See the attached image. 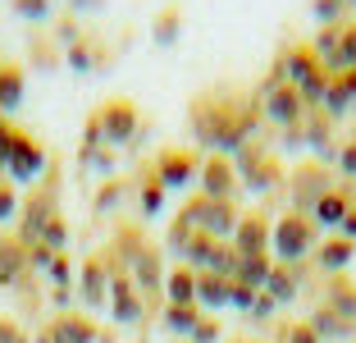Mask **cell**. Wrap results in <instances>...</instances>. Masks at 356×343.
Wrapping results in <instances>:
<instances>
[{"label":"cell","instance_id":"6da1fadb","mask_svg":"<svg viewBox=\"0 0 356 343\" xmlns=\"http://www.w3.org/2000/svg\"><path fill=\"white\" fill-rule=\"evenodd\" d=\"M315 247H320V224H315L306 211H283V215L274 220L270 252L279 257V266H302Z\"/></svg>","mask_w":356,"mask_h":343},{"label":"cell","instance_id":"7a4b0ae2","mask_svg":"<svg viewBox=\"0 0 356 343\" xmlns=\"http://www.w3.org/2000/svg\"><path fill=\"white\" fill-rule=\"evenodd\" d=\"M238 178H242V188H252V192H270V188H279L283 178H288V169H283V160L274 156L265 142H252L242 151Z\"/></svg>","mask_w":356,"mask_h":343},{"label":"cell","instance_id":"3957f363","mask_svg":"<svg viewBox=\"0 0 356 343\" xmlns=\"http://www.w3.org/2000/svg\"><path fill=\"white\" fill-rule=\"evenodd\" d=\"M183 220H188L192 229H201V234H210V238H233V229H238L242 211L233 206V201H215V197H197L188 211H183Z\"/></svg>","mask_w":356,"mask_h":343},{"label":"cell","instance_id":"277c9868","mask_svg":"<svg viewBox=\"0 0 356 343\" xmlns=\"http://www.w3.org/2000/svg\"><path fill=\"white\" fill-rule=\"evenodd\" d=\"M96 128H101V142H128V137L137 133V105L128 101V96H115V101H105L101 110L92 114Z\"/></svg>","mask_w":356,"mask_h":343},{"label":"cell","instance_id":"5b68a950","mask_svg":"<svg viewBox=\"0 0 356 343\" xmlns=\"http://www.w3.org/2000/svg\"><path fill=\"white\" fill-rule=\"evenodd\" d=\"M283 183H288V206H293V211H306V215H311L315 201H320L329 188H334V178H329L320 165H302L297 174L283 178Z\"/></svg>","mask_w":356,"mask_h":343},{"label":"cell","instance_id":"8992f818","mask_svg":"<svg viewBox=\"0 0 356 343\" xmlns=\"http://www.w3.org/2000/svg\"><path fill=\"white\" fill-rule=\"evenodd\" d=\"M201 197H215V201H233L238 197V165L229 156H206L201 160Z\"/></svg>","mask_w":356,"mask_h":343},{"label":"cell","instance_id":"52a82bcc","mask_svg":"<svg viewBox=\"0 0 356 343\" xmlns=\"http://www.w3.org/2000/svg\"><path fill=\"white\" fill-rule=\"evenodd\" d=\"M151 174L160 178V188H188L192 178L201 174V160L192 156V151H178V146H165V151H160L156 156V165H151Z\"/></svg>","mask_w":356,"mask_h":343},{"label":"cell","instance_id":"ba28073f","mask_svg":"<svg viewBox=\"0 0 356 343\" xmlns=\"http://www.w3.org/2000/svg\"><path fill=\"white\" fill-rule=\"evenodd\" d=\"M261 110L270 114L279 128H293V124H302L306 119V105H302V92H297L293 83H274V87H265V96H261Z\"/></svg>","mask_w":356,"mask_h":343},{"label":"cell","instance_id":"9c48e42d","mask_svg":"<svg viewBox=\"0 0 356 343\" xmlns=\"http://www.w3.org/2000/svg\"><path fill=\"white\" fill-rule=\"evenodd\" d=\"M270 238H274V220L265 215V211H247V215L238 220V229H233L238 257H261V252H270Z\"/></svg>","mask_w":356,"mask_h":343},{"label":"cell","instance_id":"30bf717a","mask_svg":"<svg viewBox=\"0 0 356 343\" xmlns=\"http://www.w3.org/2000/svg\"><path fill=\"white\" fill-rule=\"evenodd\" d=\"M10 169L14 178H19V183H37V178H42V169H46V146L37 142V137L32 133H23L19 137V146H14V156H10Z\"/></svg>","mask_w":356,"mask_h":343},{"label":"cell","instance_id":"8fae6325","mask_svg":"<svg viewBox=\"0 0 356 343\" xmlns=\"http://www.w3.org/2000/svg\"><path fill=\"white\" fill-rule=\"evenodd\" d=\"M110 280H115V275H110V261H105V252H96V257H87L83 261V302L87 307H105V302H110Z\"/></svg>","mask_w":356,"mask_h":343},{"label":"cell","instance_id":"7c38bea8","mask_svg":"<svg viewBox=\"0 0 356 343\" xmlns=\"http://www.w3.org/2000/svg\"><path fill=\"white\" fill-rule=\"evenodd\" d=\"M165 257H160V247H151V243H142V252H137V261H133V284H137V293L147 298V293H160L165 289Z\"/></svg>","mask_w":356,"mask_h":343},{"label":"cell","instance_id":"4fadbf2b","mask_svg":"<svg viewBox=\"0 0 356 343\" xmlns=\"http://www.w3.org/2000/svg\"><path fill=\"white\" fill-rule=\"evenodd\" d=\"M325 312H334L338 321H347V325H356V284L347 280V275H329V284H325V302H320Z\"/></svg>","mask_w":356,"mask_h":343},{"label":"cell","instance_id":"5bb4252c","mask_svg":"<svg viewBox=\"0 0 356 343\" xmlns=\"http://www.w3.org/2000/svg\"><path fill=\"white\" fill-rule=\"evenodd\" d=\"M356 206V197H352V188H329V192H325V197H320V201H315V211H311V220H315V224H329V229H338V224H343V215H347V211H352Z\"/></svg>","mask_w":356,"mask_h":343},{"label":"cell","instance_id":"9a60e30c","mask_svg":"<svg viewBox=\"0 0 356 343\" xmlns=\"http://www.w3.org/2000/svg\"><path fill=\"white\" fill-rule=\"evenodd\" d=\"M55 339L60 343H101V330H96V321H87L83 312H60L51 321Z\"/></svg>","mask_w":356,"mask_h":343},{"label":"cell","instance_id":"2e32d148","mask_svg":"<svg viewBox=\"0 0 356 343\" xmlns=\"http://www.w3.org/2000/svg\"><path fill=\"white\" fill-rule=\"evenodd\" d=\"M28 243L23 238H5L0 243V289H14V284L28 275Z\"/></svg>","mask_w":356,"mask_h":343},{"label":"cell","instance_id":"e0dca14e","mask_svg":"<svg viewBox=\"0 0 356 343\" xmlns=\"http://www.w3.org/2000/svg\"><path fill=\"white\" fill-rule=\"evenodd\" d=\"M229 302H233V280H224V275H210V270L197 275V307L215 312V307H229Z\"/></svg>","mask_w":356,"mask_h":343},{"label":"cell","instance_id":"ac0fdd59","mask_svg":"<svg viewBox=\"0 0 356 343\" xmlns=\"http://www.w3.org/2000/svg\"><path fill=\"white\" fill-rule=\"evenodd\" d=\"M352 257H356V243L343 238V234L329 238L325 247H315V261H320V270H325V275H343L347 266H352Z\"/></svg>","mask_w":356,"mask_h":343},{"label":"cell","instance_id":"d6986e66","mask_svg":"<svg viewBox=\"0 0 356 343\" xmlns=\"http://www.w3.org/2000/svg\"><path fill=\"white\" fill-rule=\"evenodd\" d=\"M165 298L174 307H197V270L192 266H178L165 275Z\"/></svg>","mask_w":356,"mask_h":343},{"label":"cell","instance_id":"ffe728a7","mask_svg":"<svg viewBox=\"0 0 356 343\" xmlns=\"http://www.w3.org/2000/svg\"><path fill=\"white\" fill-rule=\"evenodd\" d=\"M23 83H28L23 64H0V110H19L23 105Z\"/></svg>","mask_w":356,"mask_h":343},{"label":"cell","instance_id":"44dd1931","mask_svg":"<svg viewBox=\"0 0 356 343\" xmlns=\"http://www.w3.org/2000/svg\"><path fill=\"white\" fill-rule=\"evenodd\" d=\"M329 128H334V119H329L325 110H306V119H302V146H311V151H329Z\"/></svg>","mask_w":356,"mask_h":343},{"label":"cell","instance_id":"7402d4cb","mask_svg":"<svg viewBox=\"0 0 356 343\" xmlns=\"http://www.w3.org/2000/svg\"><path fill=\"white\" fill-rule=\"evenodd\" d=\"M261 293H270L274 302H293L297 298V266H279V261H274V270H270V280H265Z\"/></svg>","mask_w":356,"mask_h":343},{"label":"cell","instance_id":"603a6c76","mask_svg":"<svg viewBox=\"0 0 356 343\" xmlns=\"http://www.w3.org/2000/svg\"><path fill=\"white\" fill-rule=\"evenodd\" d=\"M311 330L320 334V343H338V339H352V334H356V325L338 321L334 312H325V307H320V312L311 316Z\"/></svg>","mask_w":356,"mask_h":343},{"label":"cell","instance_id":"cb8c5ba5","mask_svg":"<svg viewBox=\"0 0 356 343\" xmlns=\"http://www.w3.org/2000/svg\"><path fill=\"white\" fill-rule=\"evenodd\" d=\"M197 321H201V307H174V302H169V312H165V330H169V334H183V339H192Z\"/></svg>","mask_w":356,"mask_h":343},{"label":"cell","instance_id":"d4e9b609","mask_svg":"<svg viewBox=\"0 0 356 343\" xmlns=\"http://www.w3.org/2000/svg\"><path fill=\"white\" fill-rule=\"evenodd\" d=\"M178 32H183V10H178V5H165V10H160V19H156V42L169 46Z\"/></svg>","mask_w":356,"mask_h":343},{"label":"cell","instance_id":"484cf974","mask_svg":"<svg viewBox=\"0 0 356 343\" xmlns=\"http://www.w3.org/2000/svg\"><path fill=\"white\" fill-rule=\"evenodd\" d=\"M37 243H42V247H51L55 257H60V252L69 247V220H64V215H55L51 224L42 229V238H37Z\"/></svg>","mask_w":356,"mask_h":343},{"label":"cell","instance_id":"4316f807","mask_svg":"<svg viewBox=\"0 0 356 343\" xmlns=\"http://www.w3.org/2000/svg\"><path fill=\"white\" fill-rule=\"evenodd\" d=\"M142 215H160V206H165V188H160V178L156 174H147L142 178Z\"/></svg>","mask_w":356,"mask_h":343},{"label":"cell","instance_id":"83f0119b","mask_svg":"<svg viewBox=\"0 0 356 343\" xmlns=\"http://www.w3.org/2000/svg\"><path fill=\"white\" fill-rule=\"evenodd\" d=\"M279 334H283V343H320V334L311 330V321H288Z\"/></svg>","mask_w":356,"mask_h":343},{"label":"cell","instance_id":"f1b7e54d","mask_svg":"<svg viewBox=\"0 0 356 343\" xmlns=\"http://www.w3.org/2000/svg\"><path fill=\"white\" fill-rule=\"evenodd\" d=\"M14 211H19V192H14L10 178H0V224H5V220H14Z\"/></svg>","mask_w":356,"mask_h":343},{"label":"cell","instance_id":"f546056e","mask_svg":"<svg viewBox=\"0 0 356 343\" xmlns=\"http://www.w3.org/2000/svg\"><path fill=\"white\" fill-rule=\"evenodd\" d=\"M19 128H14V124H0V169H5V165H10V156H14V146H19Z\"/></svg>","mask_w":356,"mask_h":343},{"label":"cell","instance_id":"4dcf8cb0","mask_svg":"<svg viewBox=\"0 0 356 343\" xmlns=\"http://www.w3.org/2000/svg\"><path fill=\"white\" fill-rule=\"evenodd\" d=\"M51 280H55V289H74V266H69V257H55L51 261Z\"/></svg>","mask_w":356,"mask_h":343},{"label":"cell","instance_id":"1f68e13d","mask_svg":"<svg viewBox=\"0 0 356 343\" xmlns=\"http://www.w3.org/2000/svg\"><path fill=\"white\" fill-rule=\"evenodd\" d=\"M192 343H220V321L215 316H201L197 330H192Z\"/></svg>","mask_w":356,"mask_h":343},{"label":"cell","instance_id":"d6a6232c","mask_svg":"<svg viewBox=\"0 0 356 343\" xmlns=\"http://www.w3.org/2000/svg\"><path fill=\"white\" fill-rule=\"evenodd\" d=\"M69 64H74L78 73L96 69V64H92V42H74V46H69Z\"/></svg>","mask_w":356,"mask_h":343},{"label":"cell","instance_id":"836d02e7","mask_svg":"<svg viewBox=\"0 0 356 343\" xmlns=\"http://www.w3.org/2000/svg\"><path fill=\"white\" fill-rule=\"evenodd\" d=\"M0 343H32V339L23 334V325L14 316H0Z\"/></svg>","mask_w":356,"mask_h":343},{"label":"cell","instance_id":"e575fe53","mask_svg":"<svg viewBox=\"0 0 356 343\" xmlns=\"http://www.w3.org/2000/svg\"><path fill=\"white\" fill-rule=\"evenodd\" d=\"M338 169H343L347 178H356V133L343 142V151H338Z\"/></svg>","mask_w":356,"mask_h":343},{"label":"cell","instance_id":"d590c367","mask_svg":"<svg viewBox=\"0 0 356 343\" xmlns=\"http://www.w3.org/2000/svg\"><path fill=\"white\" fill-rule=\"evenodd\" d=\"M83 165H92V169H101V174H110V151H101V146H83Z\"/></svg>","mask_w":356,"mask_h":343},{"label":"cell","instance_id":"8d00e7d4","mask_svg":"<svg viewBox=\"0 0 356 343\" xmlns=\"http://www.w3.org/2000/svg\"><path fill=\"white\" fill-rule=\"evenodd\" d=\"M14 10H19L23 19H46V10H51V0H14Z\"/></svg>","mask_w":356,"mask_h":343},{"label":"cell","instance_id":"74e56055","mask_svg":"<svg viewBox=\"0 0 356 343\" xmlns=\"http://www.w3.org/2000/svg\"><path fill=\"white\" fill-rule=\"evenodd\" d=\"M119 197H124V183H110V188H101V192H96V211H105V206H115Z\"/></svg>","mask_w":356,"mask_h":343},{"label":"cell","instance_id":"f35d334b","mask_svg":"<svg viewBox=\"0 0 356 343\" xmlns=\"http://www.w3.org/2000/svg\"><path fill=\"white\" fill-rule=\"evenodd\" d=\"M274 307H279V302H274V298H270V293H261V298H256V302H252V312H256V321H261V325H265V316H274Z\"/></svg>","mask_w":356,"mask_h":343},{"label":"cell","instance_id":"ab89813d","mask_svg":"<svg viewBox=\"0 0 356 343\" xmlns=\"http://www.w3.org/2000/svg\"><path fill=\"white\" fill-rule=\"evenodd\" d=\"M343 5H347V0H315V14H320V19H338Z\"/></svg>","mask_w":356,"mask_h":343},{"label":"cell","instance_id":"60d3db41","mask_svg":"<svg viewBox=\"0 0 356 343\" xmlns=\"http://www.w3.org/2000/svg\"><path fill=\"white\" fill-rule=\"evenodd\" d=\"M338 234L356 243V206H352V211H347V215H343V224H338Z\"/></svg>","mask_w":356,"mask_h":343},{"label":"cell","instance_id":"b9f144b4","mask_svg":"<svg viewBox=\"0 0 356 343\" xmlns=\"http://www.w3.org/2000/svg\"><path fill=\"white\" fill-rule=\"evenodd\" d=\"M32 343H60V339H55V330H51V321H46V325H42V330L32 334Z\"/></svg>","mask_w":356,"mask_h":343},{"label":"cell","instance_id":"7bdbcfd3","mask_svg":"<svg viewBox=\"0 0 356 343\" xmlns=\"http://www.w3.org/2000/svg\"><path fill=\"white\" fill-rule=\"evenodd\" d=\"M0 124H5V110H0Z\"/></svg>","mask_w":356,"mask_h":343},{"label":"cell","instance_id":"ee69618b","mask_svg":"<svg viewBox=\"0 0 356 343\" xmlns=\"http://www.w3.org/2000/svg\"><path fill=\"white\" fill-rule=\"evenodd\" d=\"M0 243H5V238H0Z\"/></svg>","mask_w":356,"mask_h":343},{"label":"cell","instance_id":"f6af8a7d","mask_svg":"<svg viewBox=\"0 0 356 343\" xmlns=\"http://www.w3.org/2000/svg\"><path fill=\"white\" fill-rule=\"evenodd\" d=\"M0 64H5V60H0Z\"/></svg>","mask_w":356,"mask_h":343}]
</instances>
